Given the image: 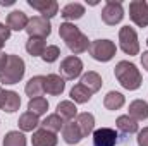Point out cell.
I'll return each mask as SVG.
<instances>
[{
	"label": "cell",
	"instance_id": "cell-35",
	"mask_svg": "<svg viewBox=\"0 0 148 146\" xmlns=\"http://www.w3.org/2000/svg\"><path fill=\"white\" fill-rule=\"evenodd\" d=\"M141 65H143V69L148 71V52H143V55H141Z\"/></svg>",
	"mask_w": 148,
	"mask_h": 146
},
{
	"label": "cell",
	"instance_id": "cell-33",
	"mask_svg": "<svg viewBox=\"0 0 148 146\" xmlns=\"http://www.w3.org/2000/svg\"><path fill=\"white\" fill-rule=\"evenodd\" d=\"M10 38V29H9V26L7 24H0V41H7Z\"/></svg>",
	"mask_w": 148,
	"mask_h": 146
},
{
	"label": "cell",
	"instance_id": "cell-5",
	"mask_svg": "<svg viewBox=\"0 0 148 146\" xmlns=\"http://www.w3.org/2000/svg\"><path fill=\"white\" fill-rule=\"evenodd\" d=\"M119 46L121 50L133 57V55H138L140 53V41H138V35L133 28L129 26H122L119 29Z\"/></svg>",
	"mask_w": 148,
	"mask_h": 146
},
{
	"label": "cell",
	"instance_id": "cell-16",
	"mask_svg": "<svg viewBox=\"0 0 148 146\" xmlns=\"http://www.w3.org/2000/svg\"><path fill=\"white\" fill-rule=\"evenodd\" d=\"M76 124H77V127H79L83 138L90 136V134L95 131V117H93V113H90V112L77 113V117H76Z\"/></svg>",
	"mask_w": 148,
	"mask_h": 146
},
{
	"label": "cell",
	"instance_id": "cell-21",
	"mask_svg": "<svg viewBox=\"0 0 148 146\" xmlns=\"http://www.w3.org/2000/svg\"><path fill=\"white\" fill-rule=\"evenodd\" d=\"M17 126H19L21 132H35V131H36V127L40 126L38 115L31 113V112H24V113L19 117Z\"/></svg>",
	"mask_w": 148,
	"mask_h": 146
},
{
	"label": "cell",
	"instance_id": "cell-4",
	"mask_svg": "<svg viewBox=\"0 0 148 146\" xmlns=\"http://www.w3.org/2000/svg\"><path fill=\"white\" fill-rule=\"evenodd\" d=\"M117 46L110 40H95L90 45V55L98 62H109L115 57Z\"/></svg>",
	"mask_w": 148,
	"mask_h": 146
},
{
	"label": "cell",
	"instance_id": "cell-2",
	"mask_svg": "<svg viewBox=\"0 0 148 146\" xmlns=\"http://www.w3.org/2000/svg\"><path fill=\"white\" fill-rule=\"evenodd\" d=\"M114 74H115V79L119 81V84L127 91H136L143 83V76L140 72V69L129 60L117 62V65L114 67Z\"/></svg>",
	"mask_w": 148,
	"mask_h": 146
},
{
	"label": "cell",
	"instance_id": "cell-39",
	"mask_svg": "<svg viewBox=\"0 0 148 146\" xmlns=\"http://www.w3.org/2000/svg\"><path fill=\"white\" fill-rule=\"evenodd\" d=\"M147 45H148V40H147Z\"/></svg>",
	"mask_w": 148,
	"mask_h": 146
},
{
	"label": "cell",
	"instance_id": "cell-23",
	"mask_svg": "<svg viewBox=\"0 0 148 146\" xmlns=\"http://www.w3.org/2000/svg\"><path fill=\"white\" fill-rule=\"evenodd\" d=\"M91 95H93V93H91L88 88H84L81 83L74 84L73 88H71V93H69L71 102H74V103H88V102L91 100Z\"/></svg>",
	"mask_w": 148,
	"mask_h": 146
},
{
	"label": "cell",
	"instance_id": "cell-30",
	"mask_svg": "<svg viewBox=\"0 0 148 146\" xmlns=\"http://www.w3.org/2000/svg\"><path fill=\"white\" fill-rule=\"evenodd\" d=\"M47 110H48V102H47L43 96L33 98V100L28 102V112L35 113V115H38V117H40V115H45Z\"/></svg>",
	"mask_w": 148,
	"mask_h": 146
},
{
	"label": "cell",
	"instance_id": "cell-17",
	"mask_svg": "<svg viewBox=\"0 0 148 146\" xmlns=\"http://www.w3.org/2000/svg\"><path fill=\"white\" fill-rule=\"evenodd\" d=\"M62 138H64V141L67 145H77V143H81L83 134H81L77 124L71 120V122H66L64 124V127H62Z\"/></svg>",
	"mask_w": 148,
	"mask_h": 146
},
{
	"label": "cell",
	"instance_id": "cell-18",
	"mask_svg": "<svg viewBox=\"0 0 148 146\" xmlns=\"http://www.w3.org/2000/svg\"><path fill=\"white\" fill-rule=\"evenodd\" d=\"M84 5L83 3H79V2H71V3H67V5H64L62 7V10H60V16L66 19V21H77V19H81L83 16H84Z\"/></svg>",
	"mask_w": 148,
	"mask_h": 146
},
{
	"label": "cell",
	"instance_id": "cell-29",
	"mask_svg": "<svg viewBox=\"0 0 148 146\" xmlns=\"http://www.w3.org/2000/svg\"><path fill=\"white\" fill-rule=\"evenodd\" d=\"M26 136L19 131H9L3 138V146H26Z\"/></svg>",
	"mask_w": 148,
	"mask_h": 146
},
{
	"label": "cell",
	"instance_id": "cell-31",
	"mask_svg": "<svg viewBox=\"0 0 148 146\" xmlns=\"http://www.w3.org/2000/svg\"><path fill=\"white\" fill-rule=\"evenodd\" d=\"M59 57H60V48H59L57 45H48V46L45 48L43 55H41V59H43L45 64H53Z\"/></svg>",
	"mask_w": 148,
	"mask_h": 146
},
{
	"label": "cell",
	"instance_id": "cell-7",
	"mask_svg": "<svg viewBox=\"0 0 148 146\" xmlns=\"http://www.w3.org/2000/svg\"><path fill=\"white\" fill-rule=\"evenodd\" d=\"M100 16L107 26H115L124 19V7L119 0H107Z\"/></svg>",
	"mask_w": 148,
	"mask_h": 146
},
{
	"label": "cell",
	"instance_id": "cell-1",
	"mask_svg": "<svg viewBox=\"0 0 148 146\" xmlns=\"http://www.w3.org/2000/svg\"><path fill=\"white\" fill-rule=\"evenodd\" d=\"M59 35L66 41L67 48L74 55H79V53H84L86 50H90L91 41L88 40L84 33H81V29L74 23H62L59 28Z\"/></svg>",
	"mask_w": 148,
	"mask_h": 146
},
{
	"label": "cell",
	"instance_id": "cell-24",
	"mask_svg": "<svg viewBox=\"0 0 148 146\" xmlns=\"http://www.w3.org/2000/svg\"><path fill=\"white\" fill-rule=\"evenodd\" d=\"M115 126H117V129H119L121 132H124V134H134V132L140 131L138 122H136L134 119H131L129 115H121V117H117Z\"/></svg>",
	"mask_w": 148,
	"mask_h": 146
},
{
	"label": "cell",
	"instance_id": "cell-28",
	"mask_svg": "<svg viewBox=\"0 0 148 146\" xmlns=\"http://www.w3.org/2000/svg\"><path fill=\"white\" fill-rule=\"evenodd\" d=\"M19 107H21V96L16 91H5V102L2 110L7 113H14L19 110Z\"/></svg>",
	"mask_w": 148,
	"mask_h": 146
},
{
	"label": "cell",
	"instance_id": "cell-37",
	"mask_svg": "<svg viewBox=\"0 0 148 146\" xmlns=\"http://www.w3.org/2000/svg\"><path fill=\"white\" fill-rule=\"evenodd\" d=\"M14 2H16V0H0V5H3V7H5V5H12Z\"/></svg>",
	"mask_w": 148,
	"mask_h": 146
},
{
	"label": "cell",
	"instance_id": "cell-10",
	"mask_svg": "<svg viewBox=\"0 0 148 146\" xmlns=\"http://www.w3.org/2000/svg\"><path fill=\"white\" fill-rule=\"evenodd\" d=\"M28 5L38 10L45 19H52L59 14V3L55 0H28Z\"/></svg>",
	"mask_w": 148,
	"mask_h": 146
},
{
	"label": "cell",
	"instance_id": "cell-15",
	"mask_svg": "<svg viewBox=\"0 0 148 146\" xmlns=\"http://www.w3.org/2000/svg\"><path fill=\"white\" fill-rule=\"evenodd\" d=\"M28 21H29V17L23 10H12L7 16V26H9L10 31H23V29H26Z\"/></svg>",
	"mask_w": 148,
	"mask_h": 146
},
{
	"label": "cell",
	"instance_id": "cell-25",
	"mask_svg": "<svg viewBox=\"0 0 148 146\" xmlns=\"http://www.w3.org/2000/svg\"><path fill=\"white\" fill-rule=\"evenodd\" d=\"M124 103H126V98L119 91H109L103 98V107L107 110H119L124 107Z\"/></svg>",
	"mask_w": 148,
	"mask_h": 146
},
{
	"label": "cell",
	"instance_id": "cell-9",
	"mask_svg": "<svg viewBox=\"0 0 148 146\" xmlns=\"http://www.w3.org/2000/svg\"><path fill=\"white\" fill-rule=\"evenodd\" d=\"M129 19L138 28L148 26V2L147 0H133L129 3Z\"/></svg>",
	"mask_w": 148,
	"mask_h": 146
},
{
	"label": "cell",
	"instance_id": "cell-3",
	"mask_svg": "<svg viewBox=\"0 0 148 146\" xmlns=\"http://www.w3.org/2000/svg\"><path fill=\"white\" fill-rule=\"evenodd\" d=\"M26 72V64L19 55L10 53L7 59L5 69L0 72V83L2 84H17Z\"/></svg>",
	"mask_w": 148,
	"mask_h": 146
},
{
	"label": "cell",
	"instance_id": "cell-26",
	"mask_svg": "<svg viewBox=\"0 0 148 146\" xmlns=\"http://www.w3.org/2000/svg\"><path fill=\"white\" fill-rule=\"evenodd\" d=\"M64 120L60 119V115H57V113H50V115H47L45 119H43V122H40V126L43 127V129H47V131H50V132H59V131H62V127H64Z\"/></svg>",
	"mask_w": 148,
	"mask_h": 146
},
{
	"label": "cell",
	"instance_id": "cell-27",
	"mask_svg": "<svg viewBox=\"0 0 148 146\" xmlns=\"http://www.w3.org/2000/svg\"><path fill=\"white\" fill-rule=\"evenodd\" d=\"M47 46H48L47 41L41 38H28V41H26V52L31 57H41Z\"/></svg>",
	"mask_w": 148,
	"mask_h": 146
},
{
	"label": "cell",
	"instance_id": "cell-19",
	"mask_svg": "<svg viewBox=\"0 0 148 146\" xmlns=\"http://www.w3.org/2000/svg\"><path fill=\"white\" fill-rule=\"evenodd\" d=\"M81 84H83L84 88H88L91 93H98V91L102 89L103 81H102V76H100L98 72H95V71H88L86 74L81 76Z\"/></svg>",
	"mask_w": 148,
	"mask_h": 146
},
{
	"label": "cell",
	"instance_id": "cell-38",
	"mask_svg": "<svg viewBox=\"0 0 148 146\" xmlns=\"http://www.w3.org/2000/svg\"><path fill=\"white\" fill-rule=\"evenodd\" d=\"M3 45H5V43H3V41H0V50L3 48Z\"/></svg>",
	"mask_w": 148,
	"mask_h": 146
},
{
	"label": "cell",
	"instance_id": "cell-36",
	"mask_svg": "<svg viewBox=\"0 0 148 146\" xmlns=\"http://www.w3.org/2000/svg\"><path fill=\"white\" fill-rule=\"evenodd\" d=\"M3 102H5V89L0 86V108L3 107Z\"/></svg>",
	"mask_w": 148,
	"mask_h": 146
},
{
	"label": "cell",
	"instance_id": "cell-6",
	"mask_svg": "<svg viewBox=\"0 0 148 146\" xmlns=\"http://www.w3.org/2000/svg\"><path fill=\"white\" fill-rule=\"evenodd\" d=\"M24 31L28 33L29 38H41V40H45V38L50 36V33H52L50 19H45L41 16H33V17H29L28 26H26Z\"/></svg>",
	"mask_w": 148,
	"mask_h": 146
},
{
	"label": "cell",
	"instance_id": "cell-32",
	"mask_svg": "<svg viewBox=\"0 0 148 146\" xmlns=\"http://www.w3.org/2000/svg\"><path fill=\"white\" fill-rule=\"evenodd\" d=\"M138 146H148V127H143L141 131H138Z\"/></svg>",
	"mask_w": 148,
	"mask_h": 146
},
{
	"label": "cell",
	"instance_id": "cell-8",
	"mask_svg": "<svg viewBox=\"0 0 148 146\" xmlns=\"http://www.w3.org/2000/svg\"><path fill=\"white\" fill-rule=\"evenodd\" d=\"M59 71H60V77L66 81H73L76 77H79L81 72H83V60L77 57V55H69V57H66L62 62H60V67H59Z\"/></svg>",
	"mask_w": 148,
	"mask_h": 146
},
{
	"label": "cell",
	"instance_id": "cell-34",
	"mask_svg": "<svg viewBox=\"0 0 148 146\" xmlns=\"http://www.w3.org/2000/svg\"><path fill=\"white\" fill-rule=\"evenodd\" d=\"M7 59H9V55L3 53V52H0V72L5 69V65H7Z\"/></svg>",
	"mask_w": 148,
	"mask_h": 146
},
{
	"label": "cell",
	"instance_id": "cell-22",
	"mask_svg": "<svg viewBox=\"0 0 148 146\" xmlns=\"http://www.w3.org/2000/svg\"><path fill=\"white\" fill-rule=\"evenodd\" d=\"M57 115H60L62 120L71 122L74 117H77V107H76V103L71 102V100H62L57 105Z\"/></svg>",
	"mask_w": 148,
	"mask_h": 146
},
{
	"label": "cell",
	"instance_id": "cell-14",
	"mask_svg": "<svg viewBox=\"0 0 148 146\" xmlns=\"http://www.w3.org/2000/svg\"><path fill=\"white\" fill-rule=\"evenodd\" d=\"M24 93L29 96V100L40 98L45 93V76H35V77H31L26 83V86H24Z\"/></svg>",
	"mask_w": 148,
	"mask_h": 146
},
{
	"label": "cell",
	"instance_id": "cell-13",
	"mask_svg": "<svg viewBox=\"0 0 148 146\" xmlns=\"http://www.w3.org/2000/svg\"><path fill=\"white\" fill-rule=\"evenodd\" d=\"M66 89V81L60 77V74H48L45 76V93L52 96L62 95Z\"/></svg>",
	"mask_w": 148,
	"mask_h": 146
},
{
	"label": "cell",
	"instance_id": "cell-20",
	"mask_svg": "<svg viewBox=\"0 0 148 146\" xmlns=\"http://www.w3.org/2000/svg\"><path fill=\"white\" fill-rule=\"evenodd\" d=\"M129 117L131 119H134L136 122L138 120H147L148 119V103L145 100H134V102H131L129 103Z\"/></svg>",
	"mask_w": 148,
	"mask_h": 146
},
{
	"label": "cell",
	"instance_id": "cell-11",
	"mask_svg": "<svg viewBox=\"0 0 148 146\" xmlns=\"http://www.w3.org/2000/svg\"><path fill=\"white\" fill-rule=\"evenodd\" d=\"M117 132L112 127H100L93 131V146H115Z\"/></svg>",
	"mask_w": 148,
	"mask_h": 146
},
{
	"label": "cell",
	"instance_id": "cell-12",
	"mask_svg": "<svg viewBox=\"0 0 148 146\" xmlns=\"http://www.w3.org/2000/svg\"><path fill=\"white\" fill-rule=\"evenodd\" d=\"M59 143V138L55 132H50L43 127L36 129L33 132V138H31V145L33 146H57Z\"/></svg>",
	"mask_w": 148,
	"mask_h": 146
}]
</instances>
